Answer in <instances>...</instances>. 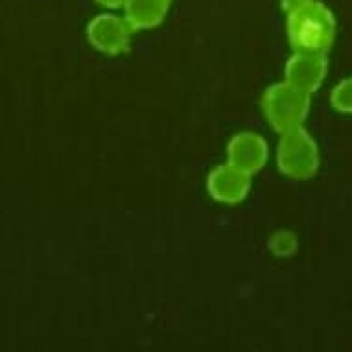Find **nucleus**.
<instances>
[{"instance_id":"obj_2","label":"nucleus","mask_w":352,"mask_h":352,"mask_svg":"<svg viewBox=\"0 0 352 352\" xmlns=\"http://www.w3.org/2000/svg\"><path fill=\"white\" fill-rule=\"evenodd\" d=\"M262 111L270 126L286 133L295 127H302L310 113V94L302 93L288 81H278L266 89L262 94Z\"/></svg>"},{"instance_id":"obj_6","label":"nucleus","mask_w":352,"mask_h":352,"mask_svg":"<svg viewBox=\"0 0 352 352\" xmlns=\"http://www.w3.org/2000/svg\"><path fill=\"white\" fill-rule=\"evenodd\" d=\"M251 190V175L229 162L212 168L207 175V192L214 201L223 205H238Z\"/></svg>"},{"instance_id":"obj_11","label":"nucleus","mask_w":352,"mask_h":352,"mask_svg":"<svg viewBox=\"0 0 352 352\" xmlns=\"http://www.w3.org/2000/svg\"><path fill=\"white\" fill-rule=\"evenodd\" d=\"M100 6L109 8V10H116V8H124L126 6L127 0H96Z\"/></svg>"},{"instance_id":"obj_4","label":"nucleus","mask_w":352,"mask_h":352,"mask_svg":"<svg viewBox=\"0 0 352 352\" xmlns=\"http://www.w3.org/2000/svg\"><path fill=\"white\" fill-rule=\"evenodd\" d=\"M135 30L127 23L126 17L113 13H102L87 26V39L96 50L107 56H118L129 48V41Z\"/></svg>"},{"instance_id":"obj_1","label":"nucleus","mask_w":352,"mask_h":352,"mask_svg":"<svg viewBox=\"0 0 352 352\" xmlns=\"http://www.w3.org/2000/svg\"><path fill=\"white\" fill-rule=\"evenodd\" d=\"M294 52L327 54L334 45L338 21L319 0H280Z\"/></svg>"},{"instance_id":"obj_5","label":"nucleus","mask_w":352,"mask_h":352,"mask_svg":"<svg viewBox=\"0 0 352 352\" xmlns=\"http://www.w3.org/2000/svg\"><path fill=\"white\" fill-rule=\"evenodd\" d=\"M329 72L327 54L294 52L284 67V81L312 96L323 85Z\"/></svg>"},{"instance_id":"obj_10","label":"nucleus","mask_w":352,"mask_h":352,"mask_svg":"<svg viewBox=\"0 0 352 352\" xmlns=\"http://www.w3.org/2000/svg\"><path fill=\"white\" fill-rule=\"evenodd\" d=\"M330 104L343 115H352V76L341 80L330 93Z\"/></svg>"},{"instance_id":"obj_9","label":"nucleus","mask_w":352,"mask_h":352,"mask_svg":"<svg viewBox=\"0 0 352 352\" xmlns=\"http://www.w3.org/2000/svg\"><path fill=\"white\" fill-rule=\"evenodd\" d=\"M270 251H272L275 256L278 258H288V256H294L299 249V240H297V234L294 231H288V229H280V231H275L270 238Z\"/></svg>"},{"instance_id":"obj_8","label":"nucleus","mask_w":352,"mask_h":352,"mask_svg":"<svg viewBox=\"0 0 352 352\" xmlns=\"http://www.w3.org/2000/svg\"><path fill=\"white\" fill-rule=\"evenodd\" d=\"M172 6V0H127L124 6V17L131 28L151 30L157 28L166 19Z\"/></svg>"},{"instance_id":"obj_7","label":"nucleus","mask_w":352,"mask_h":352,"mask_svg":"<svg viewBox=\"0 0 352 352\" xmlns=\"http://www.w3.org/2000/svg\"><path fill=\"white\" fill-rule=\"evenodd\" d=\"M270 146L266 139L253 131H240L227 144V162L248 175L260 172L266 166Z\"/></svg>"},{"instance_id":"obj_3","label":"nucleus","mask_w":352,"mask_h":352,"mask_svg":"<svg viewBox=\"0 0 352 352\" xmlns=\"http://www.w3.org/2000/svg\"><path fill=\"white\" fill-rule=\"evenodd\" d=\"M319 148L312 135L302 127L280 133L277 146V166L280 173L295 181L314 177L319 170Z\"/></svg>"}]
</instances>
